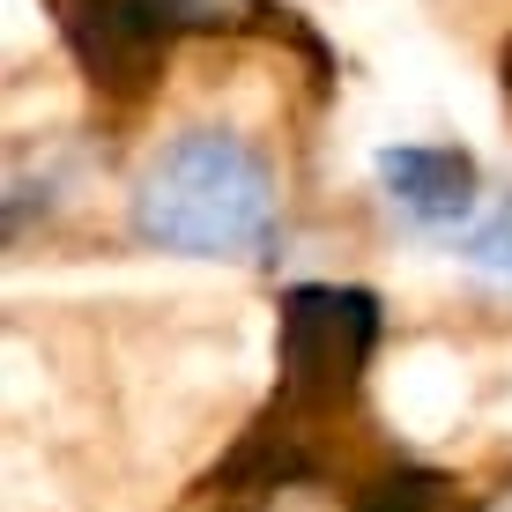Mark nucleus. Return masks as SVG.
<instances>
[{"label":"nucleus","instance_id":"nucleus-1","mask_svg":"<svg viewBox=\"0 0 512 512\" xmlns=\"http://www.w3.org/2000/svg\"><path fill=\"white\" fill-rule=\"evenodd\" d=\"M127 223L156 253L260 260L275 245V179L231 127H186L134 179Z\"/></svg>","mask_w":512,"mask_h":512},{"label":"nucleus","instance_id":"nucleus-2","mask_svg":"<svg viewBox=\"0 0 512 512\" xmlns=\"http://www.w3.org/2000/svg\"><path fill=\"white\" fill-rule=\"evenodd\" d=\"M379 290L364 282H297L275 305V409L290 423H334L364 394L379 349Z\"/></svg>","mask_w":512,"mask_h":512},{"label":"nucleus","instance_id":"nucleus-3","mask_svg":"<svg viewBox=\"0 0 512 512\" xmlns=\"http://www.w3.org/2000/svg\"><path fill=\"white\" fill-rule=\"evenodd\" d=\"M379 186H386V201L431 238H461L468 223L483 216V171H475V156L453 149V141L379 149Z\"/></svg>","mask_w":512,"mask_h":512},{"label":"nucleus","instance_id":"nucleus-4","mask_svg":"<svg viewBox=\"0 0 512 512\" xmlns=\"http://www.w3.org/2000/svg\"><path fill=\"white\" fill-rule=\"evenodd\" d=\"M349 512H475V498L453 483L446 468L401 461V468L372 475V483L357 490V505H349Z\"/></svg>","mask_w":512,"mask_h":512},{"label":"nucleus","instance_id":"nucleus-5","mask_svg":"<svg viewBox=\"0 0 512 512\" xmlns=\"http://www.w3.org/2000/svg\"><path fill=\"white\" fill-rule=\"evenodd\" d=\"M446 245L468 260V268H483V275L512 282V201H505V208H483V216H475L461 238H446Z\"/></svg>","mask_w":512,"mask_h":512},{"label":"nucleus","instance_id":"nucleus-6","mask_svg":"<svg viewBox=\"0 0 512 512\" xmlns=\"http://www.w3.org/2000/svg\"><path fill=\"white\" fill-rule=\"evenodd\" d=\"M505 90H512V52H505Z\"/></svg>","mask_w":512,"mask_h":512}]
</instances>
